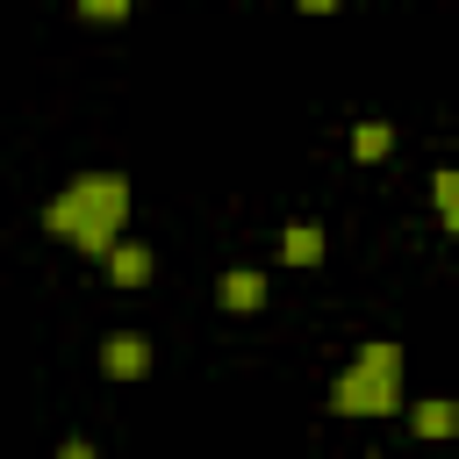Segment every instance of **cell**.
I'll return each instance as SVG.
<instances>
[{
    "mask_svg": "<svg viewBox=\"0 0 459 459\" xmlns=\"http://www.w3.org/2000/svg\"><path fill=\"white\" fill-rule=\"evenodd\" d=\"M43 230L86 258H108L129 230V179L122 172H79L43 201Z\"/></svg>",
    "mask_w": 459,
    "mask_h": 459,
    "instance_id": "cell-1",
    "label": "cell"
},
{
    "mask_svg": "<svg viewBox=\"0 0 459 459\" xmlns=\"http://www.w3.org/2000/svg\"><path fill=\"white\" fill-rule=\"evenodd\" d=\"M330 409L337 416H402V344L387 337H366L359 359L330 380Z\"/></svg>",
    "mask_w": 459,
    "mask_h": 459,
    "instance_id": "cell-2",
    "label": "cell"
},
{
    "mask_svg": "<svg viewBox=\"0 0 459 459\" xmlns=\"http://www.w3.org/2000/svg\"><path fill=\"white\" fill-rule=\"evenodd\" d=\"M100 373L108 380H143L151 373V337L143 330H108L100 337Z\"/></svg>",
    "mask_w": 459,
    "mask_h": 459,
    "instance_id": "cell-3",
    "label": "cell"
},
{
    "mask_svg": "<svg viewBox=\"0 0 459 459\" xmlns=\"http://www.w3.org/2000/svg\"><path fill=\"white\" fill-rule=\"evenodd\" d=\"M100 273H108V287H143V280H151V244L122 237V244L100 258Z\"/></svg>",
    "mask_w": 459,
    "mask_h": 459,
    "instance_id": "cell-4",
    "label": "cell"
},
{
    "mask_svg": "<svg viewBox=\"0 0 459 459\" xmlns=\"http://www.w3.org/2000/svg\"><path fill=\"white\" fill-rule=\"evenodd\" d=\"M215 301H222L230 316H251V308H265V273H251V265L222 273V280H215Z\"/></svg>",
    "mask_w": 459,
    "mask_h": 459,
    "instance_id": "cell-5",
    "label": "cell"
},
{
    "mask_svg": "<svg viewBox=\"0 0 459 459\" xmlns=\"http://www.w3.org/2000/svg\"><path fill=\"white\" fill-rule=\"evenodd\" d=\"M280 265H323V222H287L280 230Z\"/></svg>",
    "mask_w": 459,
    "mask_h": 459,
    "instance_id": "cell-6",
    "label": "cell"
},
{
    "mask_svg": "<svg viewBox=\"0 0 459 459\" xmlns=\"http://www.w3.org/2000/svg\"><path fill=\"white\" fill-rule=\"evenodd\" d=\"M409 430H416V437H430V445H437V437H452V430H459V409H452V402H445V394H423V402H416V409H409Z\"/></svg>",
    "mask_w": 459,
    "mask_h": 459,
    "instance_id": "cell-7",
    "label": "cell"
},
{
    "mask_svg": "<svg viewBox=\"0 0 459 459\" xmlns=\"http://www.w3.org/2000/svg\"><path fill=\"white\" fill-rule=\"evenodd\" d=\"M387 151H394V129H387V122H359V129H351V158H359V165H380Z\"/></svg>",
    "mask_w": 459,
    "mask_h": 459,
    "instance_id": "cell-8",
    "label": "cell"
},
{
    "mask_svg": "<svg viewBox=\"0 0 459 459\" xmlns=\"http://www.w3.org/2000/svg\"><path fill=\"white\" fill-rule=\"evenodd\" d=\"M430 201H437L445 230H459V172H452V165H437V172H430Z\"/></svg>",
    "mask_w": 459,
    "mask_h": 459,
    "instance_id": "cell-9",
    "label": "cell"
},
{
    "mask_svg": "<svg viewBox=\"0 0 459 459\" xmlns=\"http://www.w3.org/2000/svg\"><path fill=\"white\" fill-rule=\"evenodd\" d=\"M86 22H129V0H79Z\"/></svg>",
    "mask_w": 459,
    "mask_h": 459,
    "instance_id": "cell-10",
    "label": "cell"
},
{
    "mask_svg": "<svg viewBox=\"0 0 459 459\" xmlns=\"http://www.w3.org/2000/svg\"><path fill=\"white\" fill-rule=\"evenodd\" d=\"M57 459H93V445H86V437H65V445H57Z\"/></svg>",
    "mask_w": 459,
    "mask_h": 459,
    "instance_id": "cell-11",
    "label": "cell"
}]
</instances>
